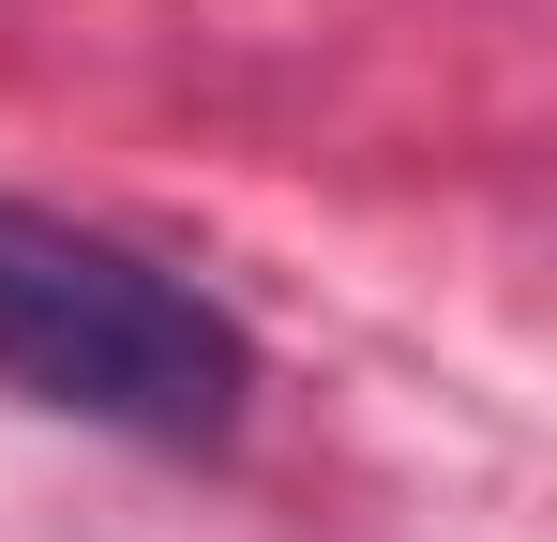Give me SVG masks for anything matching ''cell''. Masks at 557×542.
Returning a JSON list of instances; mask_svg holds the SVG:
<instances>
[{"instance_id": "cell-1", "label": "cell", "mask_w": 557, "mask_h": 542, "mask_svg": "<svg viewBox=\"0 0 557 542\" xmlns=\"http://www.w3.org/2000/svg\"><path fill=\"white\" fill-rule=\"evenodd\" d=\"M0 392L46 422H91L121 452L211 467L257 422V332L182 257L121 242L91 211L0 196Z\"/></svg>"}]
</instances>
